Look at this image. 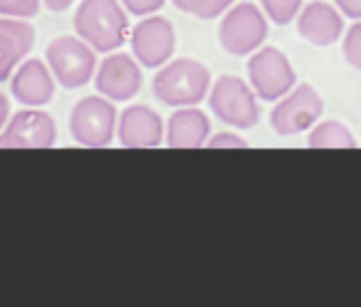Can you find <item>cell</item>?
Masks as SVG:
<instances>
[{
  "mask_svg": "<svg viewBox=\"0 0 361 307\" xmlns=\"http://www.w3.org/2000/svg\"><path fill=\"white\" fill-rule=\"evenodd\" d=\"M75 32L97 52L121 50L129 40V13L121 0H82L72 18Z\"/></svg>",
  "mask_w": 361,
  "mask_h": 307,
  "instance_id": "cell-1",
  "label": "cell"
},
{
  "mask_svg": "<svg viewBox=\"0 0 361 307\" xmlns=\"http://www.w3.org/2000/svg\"><path fill=\"white\" fill-rule=\"evenodd\" d=\"M211 70L193 57H171L154 75V97L166 107H196L211 92Z\"/></svg>",
  "mask_w": 361,
  "mask_h": 307,
  "instance_id": "cell-2",
  "label": "cell"
},
{
  "mask_svg": "<svg viewBox=\"0 0 361 307\" xmlns=\"http://www.w3.org/2000/svg\"><path fill=\"white\" fill-rule=\"evenodd\" d=\"M267 40V16L260 6L243 0L221 16L218 42L233 57H250Z\"/></svg>",
  "mask_w": 361,
  "mask_h": 307,
  "instance_id": "cell-3",
  "label": "cell"
},
{
  "mask_svg": "<svg viewBox=\"0 0 361 307\" xmlns=\"http://www.w3.org/2000/svg\"><path fill=\"white\" fill-rule=\"evenodd\" d=\"M119 109L116 102L102 97H82L70 112V134L85 149H104L116 139Z\"/></svg>",
  "mask_w": 361,
  "mask_h": 307,
  "instance_id": "cell-4",
  "label": "cell"
},
{
  "mask_svg": "<svg viewBox=\"0 0 361 307\" xmlns=\"http://www.w3.org/2000/svg\"><path fill=\"white\" fill-rule=\"evenodd\" d=\"M45 62L55 75L57 85L65 90H80L94 80L97 50L80 35H60L47 45Z\"/></svg>",
  "mask_w": 361,
  "mask_h": 307,
  "instance_id": "cell-5",
  "label": "cell"
},
{
  "mask_svg": "<svg viewBox=\"0 0 361 307\" xmlns=\"http://www.w3.org/2000/svg\"><path fill=\"white\" fill-rule=\"evenodd\" d=\"M211 112L233 129H252L260 121V104L250 82L235 75H221L208 92Z\"/></svg>",
  "mask_w": 361,
  "mask_h": 307,
  "instance_id": "cell-6",
  "label": "cell"
},
{
  "mask_svg": "<svg viewBox=\"0 0 361 307\" xmlns=\"http://www.w3.org/2000/svg\"><path fill=\"white\" fill-rule=\"evenodd\" d=\"M322 114H324L322 95L310 82H300L282 100L275 102L270 112V126L277 136H297L310 131Z\"/></svg>",
  "mask_w": 361,
  "mask_h": 307,
  "instance_id": "cell-7",
  "label": "cell"
},
{
  "mask_svg": "<svg viewBox=\"0 0 361 307\" xmlns=\"http://www.w3.org/2000/svg\"><path fill=\"white\" fill-rule=\"evenodd\" d=\"M247 82L257 100L277 102L297 85V72L290 57L277 47H260L247 60Z\"/></svg>",
  "mask_w": 361,
  "mask_h": 307,
  "instance_id": "cell-8",
  "label": "cell"
},
{
  "mask_svg": "<svg viewBox=\"0 0 361 307\" xmlns=\"http://www.w3.org/2000/svg\"><path fill=\"white\" fill-rule=\"evenodd\" d=\"M129 42L141 67L159 70L176 55V28L169 18L154 13V16L139 18V23L129 32Z\"/></svg>",
  "mask_w": 361,
  "mask_h": 307,
  "instance_id": "cell-9",
  "label": "cell"
},
{
  "mask_svg": "<svg viewBox=\"0 0 361 307\" xmlns=\"http://www.w3.org/2000/svg\"><path fill=\"white\" fill-rule=\"evenodd\" d=\"M57 144V121L42 107H25L11 114L0 131V149H52Z\"/></svg>",
  "mask_w": 361,
  "mask_h": 307,
  "instance_id": "cell-10",
  "label": "cell"
},
{
  "mask_svg": "<svg viewBox=\"0 0 361 307\" xmlns=\"http://www.w3.org/2000/svg\"><path fill=\"white\" fill-rule=\"evenodd\" d=\"M144 77H141V65L134 55L126 52H106L94 72V87L102 97L111 102H131L141 92Z\"/></svg>",
  "mask_w": 361,
  "mask_h": 307,
  "instance_id": "cell-11",
  "label": "cell"
},
{
  "mask_svg": "<svg viewBox=\"0 0 361 307\" xmlns=\"http://www.w3.org/2000/svg\"><path fill=\"white\" fill-rule=\"evenodd\" d=\"M116 139L124 149H159L166 139V124L149 104H129L116 121Z\"/></svg>",
  "mask_w": 361,
  "mask_h": 307,
  "instance_id": "cell-12",
  "label": "cell"
},
{
  "mask_svg": "<svg viewBox=\"0 0 361 307\" xmlns=\"http://www.w3.org/2000/svg\"><path fill=\"white\" fill-rule=\"evenodd\" d=\"M57 90V80L45 60L27 57L11 75V95L23 107H45L52 102Z\"/></svg>",
  "mask_w": 361,
  "mask_h": 307,
  "instance_id": "cell-13",
  "label": "cell"
},
{
  "mask_svg": "<svg viewBox=\"0 0 361 307\" xmlns=\"http://www.w3.org/2000/svg\"><path fill=\"white\" fill-rule=\"evenodd\" d=\"M297 20V32L302 40H307L314 47H329L341 40L344 35V16L334 3L324 0H312L302 6Z\"/></svg>",
  "mask_w": 361,
  "mask_h": 307,
  "instance_id": "cell-14",
  "label": "cell"
},
{
  "mask_svg": "<svg viewBox=\"0 0 361 307\" xmlns=\"http://www.w3.org/2000/svg\"><path fill=\"white\" fill-rule=\"evenodd\" d=\"M35 47V28L25 18L0 16V82L11 80L23 60Z\"/></svg>",
  "mask_w": 361,
  "mask_h": 307,
  "instance_id": "cell-15",
  "label": "cell"
},
{
  "mask_svg": "<svg viewBox=\"0 0 361 307\" xmlns=\"http://www.w3.org/2000/svg\"><path fill=\"white\" fill-rule=\"evenodd\" d=\"M211 136V119L201 107H176L166 121L164 144L171 149H203Z\"/></svg>",
  "mask_w": 361,
  "mask_h": 307,
  "instance_id": "cell-16",
  "label": "cell"
},
{
  "mask_svg": "<svg viewBox=\"0 0 361 307\" xmlns=\"http://www.w3.org/2000/svg\"><path fill=\"white\" fill-rule=\"evenodd\" d=\"M310 149H356V136L344 121L319 119L307 131Z\"/></svg>",
  "mask_w": 361,
  "mask_h": 307,
  "instance_id": "cell-17",
  "label": "cell"
},
{
  "mask_svg": "<svg viewBox=\"0 0 361 307\" xmlns=\"http://www.w3.org/2000/svg\"><path fill=\"white\" fill-rule=\"evenodd\" d=\"M302 6H305V0H260L262 13L275 25H290L300 16Z\"/></svg>",
  "mask_w": 361,
  "mask_h": 307,
  "instance_id": "cell-18",
  "label": "cell"
},
{
  "mask_svg": "<svg viewBox=\"0 0 361 307\" xmlns=\"http://www.w3.org/2000/svg\"><path fill=\"white\" fill-rule=\"evenodd\" d=\"M341 55L354 70L361 72V20H354L341 35Z\"/></svg>",
  "mask_w": 361,
  "mask_h": 307,
  "instance_id": "cell-19",
  "label": "cell"
},
{
  "mask_svg": "<svg viewBox=\"0 0 361 307\" xmlns=\"http://www.w3.org/2000/svg\"><path fill=\"white\" fill-rule=\"evenodd\" d=\"M42 0H0V16L8 18H35L40 13Z\"/></svg>",
  "mask_w": 361,
  "mask_h": 307,
  "instance_id": "cell-20",
  "label": "cell"
},
{
  "mask_svg": "<svg viewBox=\"0 0 361 307\" xmlns=\"http://www.w3.org/2000/svg\"><path fill=\"white\" fill-rule=\"evenodd\" d=\"M247 141L243 139L235 131H218V134H211L206 141V149H247Z\"/></svg>",
  "mask_w": 361,
  "mask_h": 307,
  "instance_id": "cell-21",
  "label": "cell"
},
{
  "mask_svg": "<svg viewBox=\"0 0 361 307\" xmlns=\"http://www.w3.org/2000/svg\"><path fill=\"white\" fill-rule=\"evenodd\" d=\"M121 6L129 16L134 18H146L161 13V8L166 6V0H121Z\"/></svg>",
  "mask_w": 361,
  "mask_h": 307,
  "instance_id": "cell-22",
  "label": "cell"
},
{
  "mask_svg": "<svg viewBox=\"0 0 361 307\" xmlns=\"http://www.w3.org/2000/svg\"><path fill=\"white\" fill-rule=\"evenodd\" d=\"M171 3L176 6V11L198 18V20H201L203 11H206V6H208V0H171Z\"/></svg>",
  "mask_w": 361,
  "mask_h": 307,
  "instance_id": "cell-23",
  "label": "cell"
},
{
  "mask_svg": "<svg viewBox=\"0 0 361 307\" xmlns=\"http://www.w3.org/2000/svg\"><path fill=\"white\" fill-rule=\"evenodd\" d=\"M233 3H238V0H208V6H206V11H203L201 20H213V18H221L223 13L233 6Z\"/></svg>",
  "mask_w": 361,
  "mask_h": 307,
  "instance_id": "cell-24",
  "label": "cell"
},
{
  "mask_svg": "<svg viewBox=\"0 0 361 307\" xmlns=\"http://www.w3.org/2000/svg\"><path fill=\"white\" fill-rule=\"evenodd\" d=\"M334 6L349 20H361V0H334Z\"/></svg>",
  "mask_w": 361,
  "mask_h": 307,
  "instance_id": "cell-25",
  "label": "cell"
},
{
  "mask_svg": "<svg viewBox=\"0 0 361 307\" xmlns=\"http://www.w3.org/2000/svg\"><path fill=\"white\" fill-rule=\"evenodd\" d=\"M42 6L50 13H65L67 8L75 6V0H42Z\"/></svg>",
  "mask_w": 361,
  "mask_h": 307,
  "instance_id": "cell-26",
  "label": "cell"
},
{
  "mask_svg": "<svg viewBox=\"0 0 361 307\" xmlns=\"http://www.w3.org/2000/svg\"><path fill=\"white\" fill-rule=\"evenodd\" d=\"M8 119H11V102H8V97L0 92V131H3V126L8 124Z\"/></svg>",
  "mask_w": 361,
  "mask_h": 307,
  "instance_id": "cell-27",
  "label": "cell"
}]
</instances>
